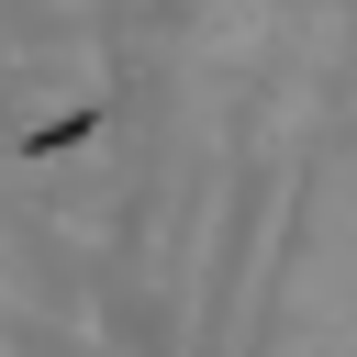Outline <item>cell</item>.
Segmentation results:
<instances>
[{"mask_svg": "<svg viewBox=\"0 0 357 357\" xmlns=\"http://www.w3.org/2000/svg\"><path fill=\"white\" fill-rule=\"evenodd\" d=\"M89 134H100V100H89V112H56L45 134H22V156H67V145H89Z\"/></svg>", "mask_w": 357, "mask_h": 357, "instance_id": "cell-1", "label": "cell"}]
</instances>
